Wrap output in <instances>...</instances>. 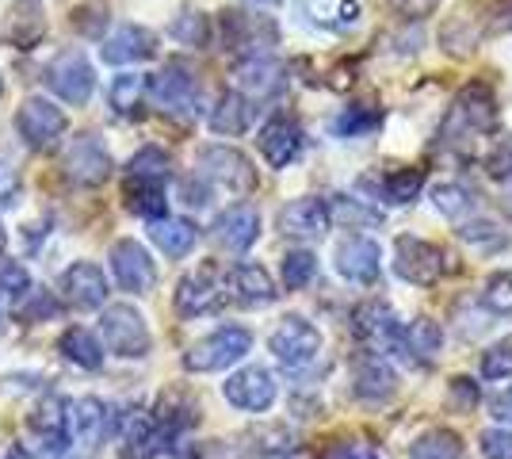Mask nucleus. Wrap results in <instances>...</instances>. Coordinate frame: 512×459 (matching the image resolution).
<instances>
[{
  "instance_id": "nucleus-3",
  "label": "nucleus",
  "mask_w": 512,
  "mask_h": 459,
  "mask_svg": "<svg viewBox=\"0 0 512 459\" xmlns=\"http://www.w3.org/2000/svg\"><path fill=\"white\" fill-rule=\"evenodd\" d=\"M100 333H104L107 352H115V356H123V360H142V356H150V345H153L150 326H146V318L130 303L104 306V314H100Z\"/></svg>"
},
{
  "instance_id": "nucleus-22",
  "label": "nucleus",
  "mask_w": 512,
  "mask_h": 459,
  "mask_svg": "<svg viewBox=\"0 0 512 459\" xmlns=\"http://www.w3.org/2000/svg\"><path fill=\"white\" fill-rule=\"evenodd\" d=\"M256 238H260V215H256V207H249V203L226 207L218 215V222H214V241L226 253H245V249L256 245Z\"/></svg>"
},
{
  "instance_id": "nucleus-41",
  "label": "nucleus",
  "mask_w": 512,
  "mask_h": 459,
  "mask_svg": "<svg viewBox=\"0 0 512 459\" xmlns=\"http://www.w3.org/2000/svg\"><path fill=\"white\" fill-rule=\"evenodd\" d=\"M329 203V215L333 219L348 222V226H375V222H383L379 211H371V207H363V199H348V196H333L325 199Z\"/></svg>"
},
{
  "instance_id": "nucleus-48",
  "label": "nucleus",
  "mask_w": 512,
  "mask_h": 459,
  "mask_svg": "<svg viewBox=\"0 0 512 459\" xmlns=\"http://www.w3.org/2000/svg\"><path fill=\"white\" fill-rule=\"evenodd\" d=\"M482 452H486V459H512V429H486Z\"/></svg>"
},
{
  "instance_id": "nucleus-16",
  "label": "nucleus",
  "mask_w": 512,
  "mask_h": 459,
  "mask_svg": "<svg viewBox=\"0 0 512 459\" xmlns=\"http://www.w3.org/2000/svg\"><path fill=\"white\" fill-rule=\"evenodd\" d=\"M69 425H73V440H81L85 448H96L100 440L115 437L119 414L104 398H77L69 406Z\"/></svg>"
},
{
  "instance_id": "nucleus-13",
  "label": "nucleus",
  "mask_w": 512,
  "mask_h": 459,
  "mask_svg": "<svg viewBox=\"0 0 512 459\" xmlns=\"http://www.w3.org/2000/svg\"><path fill=\"white\" fill-rule=\"evenodd\" d=\"M107 261H111V276L119 280L123 291H134V295H146L157 280V268H153L150 253H146V245H138L134 238H123L111 245V253H107Z\"/></svg>"
},
{
  "instance_id": "nucleus-56",
  "label": "nucleus",
  "mask_w": 512,
  "mask_h": 459,
  "mask_svg": "<svg viewBox=\"0 0 512 459\" xmlns=\"http://www.w3.org/2000/svg\"><path fill=\"white\" fill-rule=\"evenodd\" d=\"M0 241H4V230H0Z\"/></svg>"
},
{
  "instance_id": "nucleus-42",
  "label": "nucleus",
  "mask_w": 512,
  "mask_h": 459,
  "mask_svg": "<svg viewBox=\"0 0 512 459\" xmlns=\"http://www.w3.org/2000/svg\"><path fill=\"white\" fill-rule=\"evenodd\" d=\"M0 295L4 299H27L31 295V276L16 257H0Z\"/></svg>"
},
{
  "instance_id": "nucleus-24",
  "label": "nucleus",
  "mask_w": 512,
  "mask_h": 459,
  "mask_svg": "<svg viewBox=\"0 0 512 459\" xmlns=\"http://www.w3.org/2000/svg\"><path fill=\"white\" fill-rule=\"evenodd\" d=\"M237 92L245 100H272L287 88V69L279 66L276 58H249L234 69Z\"/></svg>"
},
{
  "instance_id": "nucleus-5",
  "label": "nucleus",
  "mask_w": 512,
  "mask_h": 459,
  "mask_svg": "<svg viewBox=\"0 0 512 459\" xmlns=\"http://www.w3.org/2000/svg\"><path fill=\"white\" fill-rule=\"evenodd\" d=\"M65 127H69L65 111L54 100H43V96H27L16 111V131L31 150H54L62 142Z\"/></svg>"
},
{
  "instance_id": "nucleus-17",
  "label": "nucleus",
  "mask_w": 512,
  "mask_h": 459,
  "mask_svg": "<svg viewBox=\"0 0 512 459\" xmlns=\"http://www.w3.org/2000/svg\"><path fill=\"white\" fill-rule=\"evenodd\" d=\"M279 234L283 238H299V241H314L321 238L325 230H329V203L318 196H302V199H291L283 211H279Z\"/></svg>"
},
{
  "instance_id": "nucleus-58",
  "label": "nucleus",
  "mask_w": 512,
  "mask_h": 459,
  "mask_svg": "<svg viewBox=\"0 0 512 459\" xmlns=\"http://www.w3.org/2000/svg\"><path fill=\"white\" fill-rule=\"evenodd\" d=\"M509 27H512V16H509Z\"/></svg>"
},
{
  "instance_id": "nucleus-8",
  "label": "nucleus",
  "mask_w": 512,
  "mask_h": 459,
  "mask_svg": "<svg viewBox=\"0 0 512 459\" xmlns=\"http://www.w3.org/2000/svg\"><path fill=\"white\" fill-rule=\"evenodd\" d=\"M222 43L234 54H245V62L249 58H268V46H276V23L230 8L222 16Z\"/></svg>"
},
{
  "instance_id": "nucleus-20",
  "label": "nucleus",
  "mask_w": 512,
  "mask_h": 459,
  "mask_svg": "<svg viewBox=\"0 0 512 459\" xmlns=\"http://www.w3.org/2000/svg\"><path fill=\"white\" fill-rule=\"evenodd\" d=\"M379 268H383V253H379V245L371 238L352 234V238H344L337 245V272L348 284H375Z\"/></svg>"
},
{
  "instance_id": "nucleus-35",
  "label": "nucleus",
  "mask_w": 512,
  "mask_h": 459,
  "mask_svg": "<svg viewBox=\"0 0 512 459\" xmlns=\"http://www.w3.org/2000/svg\"><path fill=\"white\" fill-rule=\"evenodd\" d=\"M146 77H138V73H119L111 88H107V104L115 108V115H138L142 108V96H146Z\"/></svg>"
},
{
  "instance_id": "nucleus-57",
  "label": "nucleus",
  "mask_w": 512,
  "mask_h": 459,
  "mask_svg": "<svg viewBox=\"0 0 512 459\" xmlns=\"http://www.w3.org/2000/svg\"><path fill=\"white\" fill-rule=\"evenodd\" d=\"M0 92H4V81H0Z\"/></svg>"
},
{
  "instance_id": "nucleus-50",
  "label": "nucleus",
  "mask_w": 512,
  "mask_h": 459,
  "mask_svg": "<svg viewBox=\"0 0 512 459\" xmlns=\"http://www.w3.org/2000/svg\"><path fill=\"white\" fill-rule=\"evenodd\" d=\"M20 173L0 157V207H16L20 203Z\"/></svg>"
},
{
  "instance_id": "nucleus-23",
  "label": "nucleus",
  "mask_w": 512,
  "mask_h": 459,
  "mask_svg": "<svg viewBox=\"0 0 512 459\" xmlns=\"http://www.w3.org/2000/svg\"><path fill=\"white\" fill-rule=\"evenodd\" d=\"M352 391L363 402H383L398 391V372L379 352H363L360 360H352Z\"/></svg>"
},
{
  "instance_id": "nucleus-34",
  "label": "nucleus",
  "mask_w": 512,
  "mask_h": 459,
  "mask_svg": "<svg viewBox=\"0 0 512 459\" xmlns=\"http://www.w3.org/2000/svg\"><path fill=\"white\" fill-rule=\"evenodd\" d=\"M409 459H463V437L451 429H428L425 437L413 440Z\"/></svg>"
},
{
  "instance_id": "nucleus-18",
  "label": "nucleus",
  "mask_w": 512,
  "mask_h": 459,
  "mask_svg": "<svg viewBox=\"0 0 512 459\" xmlns=\"http://www.w3.org/2000/svg\"><path fill=\"white\" fill-rule=\"evenodd\" d=\"M62 295H65V303L77 306V310H100L104 299L111 295L104 268L92 261L69 264L62 272Z\"/></svg>"
},
{
  "instance_id": "nucleus-4",
  "label": "nucleus",
  "mask_w": 512,
  "mask_h": 459,
  "mask_svg": "<svg viewBox=\"0 0 512 459\" xmlns=\"http://www.w3.org/2000/svg\"><path fill=\"white\" fill-rule=\"evenodd\" d=\"M497 131V100H493V92L486 85H478V81H470L459 96H455V104L448 111V123H444V138L451 142H459V134H490Z\"/></svg>"
},
{
  "instance_id": "nucleus-26",
  "label": "nucleus",
  "mask_w": 512,
  "mask_h": 459,
  "mask_svg": "<svg viewBox=\"0 0 512 459\" xmlns=\"http://www.w3.org/2000/svg\"><path fill=\"white\" fill-rule=\"evenodd\" d=\"M226 287H230L234 303H241V306H272L279 295L276 284H272V276L253 261L234 264L230 276H226Z\"/></svg>"
},
{
  "instance_id": "nucleus-45",
  "label": "nucleus",
  "mask_w": 512,
  "mask_h": 459,
  "mask_svg": "<svg viewBox=\"0 0 512 459\" xmlns=\"http://www.w3.org/2000/svg\"><path fill=\"white\" fill-rule=\"evenodd\" d=\"M482 306L493 314H512V276L509 272H497L486 291H482Z\"/></svg>"
},
{
  "instance_id": "nucleus-28",
  "label": "nucleus",
  "mask_w": 512,
  "mask_h": 459,
  "mask_svg": "<svg viewBox=\"0 0 512 459\" xmlns=\"http://www.w3.org/2000/svg\"><path fill=\"white\" fill-rule=\"evenodd\" d=\"M360 188H371L375 199H383L390 207H402L413 203L425 188V169H398V173H386L383 180H363Z\"/></svg>"
},
{
  "instance_id": "nucleus-31",
  "label": "nucleus",
  "mask_w": 512,
  "mask_h": 459,
  "mask_svg": "<svg viewBox=\"0 0 512 459\" xmlns=\"http://www.w3.org/2000/svg\"><path fill=\"white\" fill-rule=\"evenodd\" d=\"M127 207L138 219L161 222L169 219V196H165V184H153V180H130L127 184Z\"/></svg>"
},
{
  "instance_id": "nucleus-21",
  "label": "nucleus",
  "mask_w": 512,
  "mask_h": 459,
  "mask_svg": "<svg viewBox=\"0 0 512 459\" xmlns=\"http://www.w3.org/2000/svg\"><path fill=\"white\" fill-rule=\"evenodd\" d=\"M256 146H260L264 161H268L272 169H287L302 153V127L295 119H287V115H276V119H268V123L260 127Z\"/></svg>"
},
{
  "instance_id": "nucleus-36",
  "label": "nucleus",
  "mask_w": 512,
  "mask_h": 459,
  "mask_svg": "<svg viewBox=\"0 0 512 459\" xmlns=\"http://www.w3.org/2000/svg\"><path fill=\"white\" fill-rule=\"evenodd\" d=\"M127 173L130 180H153V184H165L172 173V157L161 146H142L127 161Z\"/></svg>"
},
{
  "instance_id": "nucleus-29",
  "label": "nucleus",
  "mask_w": 512,
  "mask_h": 459,
  "mask_svg": "<svg viewBox=\"0 0 512 459\" xmlns=\"http://www.w3.org/2000/svg\"><path fill=\"white\" fill-rule=\"evenodd\" d=\"M253 127V100H245L241 92H222L218 104L211 111V131L226 134V138H237Z\"/></svg>"
},
{
  "instance_id": "nucleus-37",
  "label": "nucleus",
  "mask_w": 512,
  "mask_h": 459,
  "mask_svg": "<svg viewBox=\"0 0 512 459\" xmlns=\"http://www.w3.org/2000/svg\"><path fill=\"white\" fill-rule=\"evenodd\" d=\"M432 203H436V211L444 215V219L459 222L463 226V219L467 215H474V192L470 188H463V184H440V188H432Z\"/></svg>"
},
{
  "instance_id": "nucleus-25",
  "label": "nucleus",
  "mask_w": 512,
  "mask_h": 459,
  "mask_svg": "<svg viewBox=\"0 0 512 459\" xmlns=\"http://www.w3.org/2000/svg\"><path fill=\"white\" fill-rule=\"evenodd\" d=\"M107 66H130V62H146L157 54V35L150 27H138V23H127L119 27L115 35H107L104 46H100Z\"/></svg>"
},
{
  "instance_id": "nucleus-49",
  "label": "nucleus",
  "mask_w": 512,
  "mask_h": 459,
  "mask_svg": "<svg viewBox=\"0 0 512 459\" xmlns=\"http://www.w3.org/2000/svg\"><path fill=\"white\" fill-rule=\"evenodd\" d=\"M459 238L463 241H474V245H501V230L493 226V222H463L459 226Z\"/></svg>"
},
{
  "instance_id": "nucleus-10",
  "label": "nucleus",
  "mask_w": 512,
  "mask_h": 459,
  "mask_svg": "<svg viewBox=\"0 0 512 459\" xmlns=\"http://www.w3.org/2000/svg\"><path fill=\"white\" fill-rule=\"evenodd\" d=\"M352 333L375 345L379 352H406V329L398 326V318L390 314V306L371 299V303H360L356 314H352Z\"/></svg>"
},
{
  "instance_id": "nucleus-33",
  "label": "nucleus",
  "mask_w": 512,
  "mask_h": 459,
  "mask_svg": "<svg viewBox=\"0 0 512 459\" xmlns=\"http://www.w3.org/2000/svg\"><path fill=\"white\" fill-rule=\"evenodd\" d=\"M440 345H444V329H440V322H432V318H417L406 329V356L413 364H421V368H428L436 360Z\"/></svg>"
},
{
  "instance_id": "nucleus-47",
  "label": "nucleus",
  "mask_w": 512,
  "mask_h": 459,
  "mask_svg": "<svg viewBox=\"0 0 512 459\" xmlns=\"http://www.w3.org/2000/svg\"><path fill=\"white\" fill-rule=\"evenodd\" d=\"M486 173H490L493 180L512 184V134L509 138H501V142L490 150V157H486Z\"/></svg>"
},
{
  "instance_id": "nucleus-38",
  "label": "nucleus",
  "mask_w": 512,
  "mask_h": 459,
  "mask_svg": "<svg viewBox=\"0 0 512 459\" xmlns=\"http://www.w3.org/2000/svg\"><path fill=\"white\" fill-rule=\"evenodd\" d=\"M383 123V111L375 108H344L337 119H333V134L337 138H363V134L379 131Z\"/></svg>"
},
{
  "instance_id": "nucleus-39",
  "label": "nucleus",
  "mask_w": 512,
  "mask_h": 459,
  "mask_svg": "<svg viewBox=\"0 0 512 459\" xmlns=\"http://www.w3.org/2000/svg\"><path fill=\"white\" fill-rule=\"evenodd\" d=\"M314 276H318V257L310 249H291L283 257V287L287 291H302Z\"/></svg>"
},
{
  "instance_id": "nucleus-14",
  "label": "nucleus",
  "mask_w": 512,
  "mask_h": 459,
  "mask_svg": "<svg viewBox=\"0 0 512 459\" xmlns=\"http://www.w3.org/2000/svg\"><path fill=\"white\" fill-rule=\"evenodd\" d=\"M27 429L35 433L39 448L46 456H65L69 440H73V425H69V402L62 398H43L31 414H27Z\"/></svg>"
},
{
  "instance_id": "nucleus-11",
  "label": "nucleus",
  "mask_w": 512,
  "mask_h": 459,
  "mask_svg": "<svg viewBox=\"0 0 512 459\" xmlns=\"http://www.w3.org/2000/svg\"><path fill=\"white\" fill-rule=\"evenodd\" d=\"M276 375L268 372V368H241L234 372L226 383H222V394H226V402L237 406V410H245V414H264L272 402H276Z\"/></svg>"
},
{
  "instance_id": "nucleus-40",
  "label": "nucleus",
  "mask_w": 512,
  "mask_h": 459,
  "mask_svg": "<svg viewBox=\"0 0 512 459\" xmlns=\"http://www.w3.org/2000/svg\"><path fill=\"white\" fill-rule=\"evenodd\" d=\"M169 35L184 46H207V39H211V23H207L203 12H192V8H188V12H180V16L169 23Z\"/></svg>"
},
{
  "instance_id": "nucleus-32",
  "label": "nucleus",
  "mask_w": 512,
  "mask_h": 459,
  "mask_svg": "<svg viewBox=\"0 0 512 459\" xmlns=\"http://www.w3.org/2000/svg\"><path fill=\"white\" fill-rule=\"evenodd\" d=\"M58 352H62L69 364L85 368V372H100L104 368V345L88 329H65L62 341H58Z\"/></svg>"
},
{
  "instance_id": "nucleus-9",
  "label": "nucleus",
  "mask_w": 512,
  "mask_h": 459,
  "mask_svg": "<svg viewBox=\"0 0 512 459\" xmlns=\"http://www.w3.org/2000/svg\"><path fill=\"white\" fill-rule=\"evenodd\" d=\"M46 85L54 88L65 104L81 108V104H88V96L96 88V73H92V66H88V58L81 50H62L46 66Z\"/></svg>"
},
{
  "instance_id": "nucleus-27",
  "label": "nucleus",
  "mask_w": 512,
  "mask_h": 459,
  "mask_svg": "<svg viewBox=\"0 0 512 459\" xmlns=\"http://www.w3.org/2000/svg\"><path fill=\"white\" fill-rule=\"evenodd\" d=\"M302 16L321 31H352L360 23V0H302Z\"/></svg>"
},
{
  "instance_id": "nucleus-52",
  "label": "nucleus",
  "mask_w": 512,
  "mask_h": 459,
  "mask_svg": "<svg viewBox=\"0 0 512 459\" xmlns=\"http://www.w3.org/2000/svg\"><path fill=\"white\" fill-rule=\"evenodd\" d=\"M493 417H497V421H505V425H512V387L509 391H501L497 394V398H493Z\"/></svg>"
},
{
  "instance_id": "nucleus-55",
  "label": "nucleus",
  "mask_w": 512,
  "mask_h": 459,
  "mask_svg": "<svg viewBox=\"0 0 512 459\" xmlns=\"http://www.w3.org/2000/svg\"><path fill=\"white\" fill-rule=\"evenodd\" d=\"M256 4H279V0H256Z\"/></svg>"
},
{
  "instance_id": "nucleus-1",
  "label": "nucleus",
  "mask_w": 512,
  "mask_h": 459,
  "mask_svg": "<svg viewBox=\"0 0 512 459\" xmlns=\"http://www.w3.org/2000/svg\"><path fill=\"white\" fill-rule=\"evenodd\" d=\"M253 349V333L241 326H222L207 333V337H199L192 349L184 352V368L188 372H226V368H234L237 360H245Z\"/></svg>"
},
{
  "instance_id": "nucleus-46",
  "label": "nucleus",
  "mask_w": 512,
  "mask_h": 459,
  "mask_svg": "<svg viewBox=\"0 0 512 459\" xmlns=\"http://www.w3.org/2000/svg\"><path fill=\"white\" fill-rule=\"evenodd\" d=\"M478 383L467 379V375H455L448 383V406L455 414H470V410H478Z\"/></svg>"
},
{
  "instance_id": "nucleus-51",
  "label": "nucleus",
  "mask_w": 512,
  "mask_h": 459,
  "mask_svg": "<svg viewBox=\"0 0 512 459\" xmlns=\"http://www.w3.org/2000/svg\"><path fill=\"white\" fill-rule=\"evenodd\" d=\"M402 20H428L436 8H440V0H386Z\"/></svg>"
},
{
  "instance_id": "nucleus-7",
  "label": "nucleus",
  "mask_w": 512,
  "mask_h": 459,
  "mask_svg": "<svg viewBox=\"0 0 512 459\" xmlns=\"http://www.w3.org/2000/svg\"><path fill=\"white\" fill-rule=\"evenodd\" d=\"M268 349L276 352V360L283 364V368H306V364L318 360L321 333H318V326H310L306 318L291 314V318H283V322L272 329Z\"/></svg>"
},
{
  "instance_id": "nucleus-54",
  "label": "nucleus",
  "mask_w": 512,
  "mask_h": 459,
  "mask_svg": "<svg viewBox=\"0 0 512 459\" xmlns=\"http://www.w3.org/2000/svg\"><path fill=\"white\" fill-rule=\"evenodd\" d=\"M0 459H31V456H27L23 448H8V452H4V456H0Z\"/></svg>"
},
{
  "instance_id": "nucleus-12",
  "label": "nucleus",
  "mask_w": 512,
  "mask_h": 459,
  "mask_svg": "<svg viewBox=\"0 0 512 459\" xmlns=\"http://www.w3.org/2000/svg\"><path fill=\"white\" fill-rule=\"evenodd\" d=\"M65 176L81 188H96L111 176V153L96 134H77L65 150Z\"/></svg>"
},
{
  "instance_id": "nucleus-53",
  "label": "nucleus",
  "mask_w": 512,
  "mask_h": 459,
  "mask_svg": "<svg viewBox=\"0 0 512 459\" xmlns=\"http://www.w3.org/2000/svg\"><path fill=\"white\" fill-rule=\"evenodd\" d=\"M329 459H379V456L371 448H363V444H341Z\"/></svg>"
},
{
  "instance_id": "nucleus-43",
  "label": "nucleus",
  "mask_w": 512,
  "mask_h": 459,
  "mask_svg": "<svg viewBox=\"0 0 512 459\" xmlns=\"http://www.w3.org/2000/svg\"><path fill=\"white\" fill-rule=\"evenodd\" d=\"M482 379H512V337L482 352Z\"/></svg>"
},
{
  "instance_id": "nucleus-30",
  "label": "nucleus",
  "mask_w": 512,
  "mask_h": 459,
  "mask_svg": "<svg viewBox=\"0 0 512 459\" xmlns=\"http://www.w3.org/2000/svg\"><path fill=\"white\" fill-rule=\"evenodd\" d=\"M150 238L165 257L180 261V257H188V253L195 249L199 230H195L188 219H161V222H150Z\"/></svg>"
},
{
  "instance_id": "nucleus-6",
  "label": "nucleus",
  "mask_w": 512,
  "mask_h": 459,
  "mask_svg": "<svg viewBox=\"0 0 512 459\" xmlns=\"http://www.w3.org/2000/svg\"><path fill=\"white\" fill-rule=\"evenodd\" d=\"M444 249H436L432 241L425 238H413V234H402L394 241V272L413 287H432L440 284L444 276Z\"/></svg>"
},
{
  "instance_id": "nucleus-15",
  "label": "nucleus",
  "mask_w": 512,
  "mask_h": 459,
  "mask_svg": "<svg viewBox=\"0 0 512 459\" xmlns=\"http://www.w3.org/2000/svg\"><path fill=\"white\" fill-rule=\"evenodd\" d=\"M218 299H222V280H218V268H214V264H203V268L188 272V276L176 284L172 306H176V314H180V318H199V314L214 310V306H218Z\"/></svg>"
},
{
  "instance_id": "nucleus-44",
  "label": "nucleus",
  "mask_w": 512,
  "mask_h": 459,
  "mask_svg": "<svg viewBox=\"0 0 512 459\" xmlns=\"http://www.w3.org/2000/svg\"><path fill=\"white\" fill-rule=\"evenodd\" d=\"M58 314H62V303H58L50 291H31V295H27V303L20 306V318L23 322H31V326H35V322H43V318L50 322V318H58Z\"/></svg>"
},
{
  "instance_id": "nucleus-19",
  "label": "nucleus",
  "mask_w": 512,
  "mask_h": 459,
  "mask_svg": "<svg viewBox=\"0 0 512 459\" xmlns=\"http://www.w3.org/2000/svg\"><path fill=\"white\" fill-rule=\"evenodd\" d=\"M146 92L161 111H195L199 104V81L184 66H165L153 73Z\"/></svg>"
},
{
  "instance_id": "nucleus-2",
  "label": "nucleus",
  "mask_w": 512,
  "mask_h": 459,
  "mask_svg": "<svg viewBox=\"0 0 512 459\" xmlns=\"http://www.w3.org/2000/svg\"><path fill=\"white\" fill-rule=\"evenodd\" d=\"M195 173L203 176L207 184L230 192V196H249L256 188V169L253 161L234 146H207L195 157Z\"/></svg>"
}]
</instances>
